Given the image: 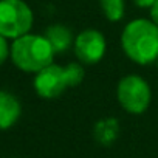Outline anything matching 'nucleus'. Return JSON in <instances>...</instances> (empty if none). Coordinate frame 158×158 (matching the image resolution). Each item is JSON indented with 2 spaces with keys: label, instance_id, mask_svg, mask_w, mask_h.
<instances>
[{
  "label": "nucleus",
  "instance_id": "4",
  "mask_svg": "<svg viewBox=\"0 0 158 158\" xmlns=\"http://www.w3.org/2000/svg\"><path fill=\"white\" fill-rule=\"evenodd\" d=\"M34 22L31 8L23 0H0V36L19 39L30 33Z\"/></svg>",
  "mask_w": 158,
  "mask_h": 158
},
{
  "label": "nucleus",
  "instance_id": "10",
  "mask_svg": "<svg viewBox=\"0 0 158 158\" xmlns=\"http://www.w3.org/2000/svg\"><path fill=\"white\" fill-rule=\"evenodd\" d=\"M101 10L106 16L107 20L110 22H118L124 16V0H99Z\"/></svg>",
  "mask_w": 158,
  "mask_h": 158
},
{
  "label": "nucleus",
  "instance_id": "2",
  "mask_svg": "<svg viewBox=\"0 0 158 158\" xmlns=\"http://www.w3.org/2000/svg\"><path fill=\"white\" fill-rule=\"evenodd\" d=\"M13 64L25 73H39L45 67L53 64L54 51L42 34H25L11 44Z\"/></svg>",
  "mask_w": 158,
  "mask_h": 158
},
{
  "label": "nucleus",
  "instance_id": "11",
  "mask_svg": "<svg viewBox=\"0 0 158 158\" xmlns=\"http://www.w3.org/2000/svg\"><path fill=\"white\" fill-rule=\"evenodd\" d=\"M10 54H11V45L8 44V39L0 36V65H3L6 62Z\"/></svg>",
  "mask_w": 158,
  "mask_h": 158
},
{
  "label": "nucleus",
  "instance_id": "13",
  "mask_svg": "<svg viewBox=\"0 0 158 158\" xmlns=\"http://www.w3.org/2000/svg\"><path fill=\"white\" fill-rule=\"evenodd\" d=\"M156 0H133V3L139 8H150Z\"/></svg>",
  "mask_w": 158,
  "mask_h": 158
},
{
  "label": "nucleus",
  "instance_id": "9",
  "mask_svg": "<svg viewBox=\"0 0 158 158\" xmlns=\"http://www.w3.org/2000/svg\"><path fill=\"white\" fill-rule=\"evenodd\" d=\"M95 139L102 146H110L119 133V123L115 118H106L95 124Z\"/></svg>",
  "mask_w": 158,
  "mask_h": 158
},
{
  "label": "nucleus",
  "instance_id": "3",
  "mask_svg": "<svg viewBox=\"0 0 158 158\" xmlns=\"http://www.w3.org/2000/svg\"><path fill=\"white\" fill-rule=\"evenodd\" d=\"M84 79V68L79 64H68L60 67L51 64L36 73L34 90L44 99H54L60 96L67 89L76 87Z\"/></svg>",
  "mask_w": 158,
  "mask_h": 158
},
{
  "label": "nucleus",
  "instance_id": "7",
  "mask_svg": "<svg viewBox=\"0 0 158 158\" xmlns=\"http://www.w3.org/2000/svg\"><path fill=\"white\" fill-rule=\"evenodd\" d=\"M22 113V107L19 99L8 93V92H0V130H6L13 127Z\"/></svg>",
  "mask_w": 158,
  "mask_h": 158
},
{
  "label": "nucleus",
  "instance_id": "5",
  "mask_svg": "<svg viewBox=\"0 0 158 158\" xmlns=\"http://www.w3.org/2000/svg\"><path fill=\"white\" fill-rule=\"evenodd\" d=\"M116 96L121 107L133 115L143 113L150 104V87L143 77L136 74H130L123 77L118 89Z\"/></svg>",
  "mask_w": 158,
  "mask_h": 158
},
{
  "label": "nucleus",
  "instance_id": "6",
  "mask_svg": "<svg viewBox=\"0 0 158 158\" xmlns=\"http://www.w3.org/2000/svg\"><path fill=\"white\" fill-rule=\"evenodd\" d=\"M74 53L82 64H96L106 54V39L98 30H84L74 39Z\"/></svg>",
  "mask_w": 158,
  "mask_h": 158
},
{
  "label": "nucleus",
  "instance_id": "8",
  "mask_svg": "<svg viewBox=\"0 0 158 158\" xmlns=\"http://www.w3.org/2000/svg\"><path fill=\"white\" fill-rule=\"evenodd\" d=\"M44 36H45L47 40L50 42V45H51L54 54H56V53H64V51H67V50L71 47V44H73V34H71V31H70L67 27L59 25V23L48 27V28L45 30V34H44Z\"/></svg>",
  "mask_w": 158,
  "mask_h": 158
},
{
  "label": "nucleus",
  "instance_id": "12",
  "mask_svg": "<svg viewBox=\"0 0 158 158\" xmlns=\"http://www.w3.org/2000/svg\"><path fill=\"white\" fill-rule=\"evenodd\" d=\"M150 20L155 25H158V0L150 6Z\"/></svg>",
  "mask_w": 158,
  "mask_h": 158
},
{
  "label": "nucleus",
  "instance_id": "1",
  "mask_svg": "<svg viewBox=\"0 0 158 158\" xmlns=\"http://www.w3.org/2000/svg\"><path fill=\"white\" fill-rule=\"evenodd\" d=\"M121 45L124 53L139 65L158 60V25L147 19L129 22L121 34Z\"/></svg>",
  "mask_w": 158,
  "mask_h": 158
}]
</instances>
